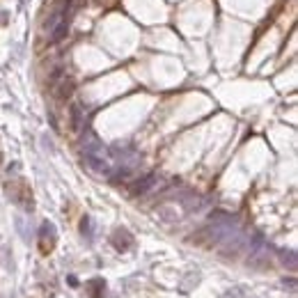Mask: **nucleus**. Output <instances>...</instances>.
Masks as SVG:
<instances>
[{"instance_id":"8","label":"nucleus","mask_w":298,"mask_h":298,"mask_svg":"<svg viewBox=\"0 0 298 298\" xmlns=\"http://www.w3.org/2000/svg\"><path fill=\"white\" fill-rule=\"evenodd\" d=\"M80 229H83V234H85V236H92V227H90V218H83V223H80Z\"/></svg>"},{"instance_id":"5","label":"nucleus","mask_w":298,"mask_h":298,"mask_svg":"<svg viewBox=\"0 0 298 298\" xmlns=\"http://www.w3.org/2000/svg\"><path fill=\"white\" fill-rule=\"evenodd\" d=\"M83 108L78 106V103H71V108H69V126H71V131H80L83 128Z\"/></svg>"},{"instance_id":"3","label":"nucleus","mask_w":298,"mask_h":298,"mask_svg":"<svg viewBox=\"0 0 298 298\" xmlns=\"http://www.w3.org/2000/svg\"><path fill=\"white\" fill-rule=\"evenodd\" d=\"M85 163L92 168L94 172L99 174H106V177H113V168L103 161V156H92V154H85Z\"/></svg>"},{"instance_id":"1","label":"nucleus","mask_w":298,"mask_h":298,"mask_svg":"<svg viewBox=\"0 0 298 298\" xmlns=\"http://www.w3.org/2000/svg\"><path fill=\"white\" fill-rule=\"evenodd\" d=\"M156 179H158V177L154 174V172L145 174L142 179H138V181H133V184L128 186V195H133V198H138V195H145V193H147L149 188H154Z\"/></svg>"},{"instance_id":"6","label":"nucleus","mask_w":298,"mask_h":298,"mask_svg":"<svg viewBox=\"0 0 298 298\" xmlns=\"http://www.w3.org/2000/svg\"><path fill=\"white\" fill-rule=\"evenodd\" d=\"M69 35V23L67 21H60L55 25V28L50 30V44H57V42H62L64 37Z\"/></svg>"},{"instance_id":"7","label":"nucleus","mask_w":298,"mask_h":298,"mask_svg":"<svg viewBox=\"0 0 298 298\" xmlns=\"http://www.w3.org/2000/svg\"><path fill=\"white\" fill-rule=\"evenodd\" d=\"M282 264H284V266L289 264V269L294 271V269H296V255H294L291 250H289V252H282Z\"/></svg>"},{"instance_id":"4","label":"nucleus","mask_w":298,"mask_h":298,"mask_svg":"<svg viewBox=\"0 0 298 298\" xmlns=\"http://www.w3.org/2000/svg\"><path fill=\"white\" fill-rule=\"evenodd\" d=\"M131 243H133V236L128 234L126 229H115L113 234V246L117 250H128L131 248Z\"/></svg>"},{"instance_id":"2","label":"nucleus","mask_w":298,"mask_h":298,"mask_svg":"<svg viewBox=\"0 0 298 298\" xmlns=\"http://www.w3.org/2000/svg\"><path fill=\"white\" fill-rule=\"evenodd\" d=\"M53 87H55L57 99L67 101V99H71V94H74V90H76V83H74V78H67V76H64V78H60Z\"/></svg>"}]
</instances>
